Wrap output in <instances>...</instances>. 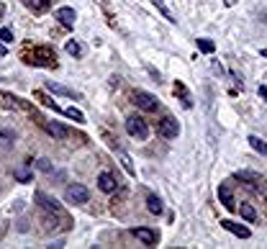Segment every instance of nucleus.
<instances>
[{"mask_svg": "<svg viewBox=\"0 0 267 249\" xmlns=\"http://www.w3.org/2000/svg\"><path fill=\"white\" fill-rule=\"evenodd\" d=\"M218 200L226 211H234L237 203H234V190H232V183H221L218 185Z\"/></svg>", "mask_w": 267, "mask_h": 249, "instance_id": "obj_6", "label": "nucleus"}, {"mask_svg": "<svg viewBox=\"0 0 267 249\" xmlns=\"http://www.w3.org/2000/svg\"><path fill=\"white\" fill-rule=\"evenodd\" d=\"M36 167H39L42 172H47V175L54 172V167H52V162H49V159H39V162H36Z\"/></svg>", "mask_w": 267, "mask_h": 249, "instance_id": "obj_23", "label": "nucleus"}, {"mask_svg": "<svg viewBox=\"0 0 267 249\" xmlns=\"http://www.w3.org/2000/svg\"><path fill=\"white\" fill-rule=\"evenodd\" d=\"M119 159H121V164H124V170L134 177V175H136V170H134V164H131V157H129L126 152H119Z\"/></svg>", "mask_w": 267, "mask_h": 249, "instance_id": "obj_18", "label": "nucleus"}, {"mask_svg": "<svg viewBox=\"0 0 267 249\" xmlns=\"http://www.w3.org/2000/svg\"><path fill=\"white\" fill-rule=\"evenodd\" d=\"M259 57H264V59H267V49H262V52H259Z\"/></svg>", "mask_w": 267, "mask_h": 249, "instance_id": "obj_28", "label": "nucleus"}, {"mask_svg": "<svg viewBox=\"0 0 267 249\" xmlns=\"http://www.w3.org/2000/svg\"><path fill=\"white\" fill-rule=\"evenodd\" d=\"M0 41H13V31L11 28H0Z\"/></svg>", "mask_w": 267, "mask_h": 249, "instance_id": "obj_26", "label": "nucleus"}, {"mask_svg": "<svg viewBox=\"0 0 267 249\" xmlns=\"http://www.w3.org/2000/svg\"><path fill=\"white\" fill-rule=\"evenodd\" d=\"M146 208H149V214H162V198L160 195H155V193H151L149 198H146Z\"/></svg>", "mask_w": 267, "mask_h": 249, "instance_id": "obj_14", "label": "nucleus"}, {"mask_svg": "<svg viewBox=\"0 0 267 249\" xmlns=\"http://www.w3.org/2000/svg\"><path fill=\"white\" fill-rule=\"evenodd\" d=\"M39 123H42V129H44L49 136H54V139H67V136H69V129L64 126V123H59V121H47V118H39Z\"/></svg>", "mask_w": 267, "mask_h": 249, "instance_id": "obj_4", "label": "nucleus"}, {"mask_svg": "<svg viewBox=\"0 0 267 249\" xmlns=\"http://www.w3.org/2000/svg\"><path fill=\"white\" fill-rule=\"evenodd\" d=\"M175 93H180V98H182V103H185V105H190V95H187V90H185L182 85H175Z\"/></svg>", "mask_w": 267, "mask_h": 249, "instance_id": "obj_25", "label": "nucleus"}, {"mask_svg": "<svg viewBox=\"0 0 267 249\" xmlns=\"http://www.w3.org/2000/svg\"><path fill=\"white\" fill-rule=\"evenodd\" d=\"M198 49H201V52H206V54H211V52L216 49V44H213L211 39H198Z\"/></svg>", "mask_w": 267, "mask_h": 249, "instance_id": "obj_20", "label": "nucleus"}, {"mask_svg": "<svg viewBox=\"0 0 267 249\" xmlns=\"http://www.w3.org/2000/svg\"><path fill=\"white\" fill-rule=\"evenodd\" d=\"M160 134H162L165 139H177L180 126H177V121H175L172 116H165V118L160 121Z\"/></svg>", "mask_w": 267, "mask_h": 249, "instance_id": "obj_7", "label": "nucleus"}, {"mask_svg": "<svg viewBox=\"0 0 267 249\" xmlns=\"http://www.w3.org/2000/svg\"><path fill=\"white\" fill-rule=\"evenodd\" d=\"M54 18H57L64 28H72V26H74V18H78V13H74V8L64 6V8H59V11L54 13Z\"/></svg>", "mask_w": 267, "mask_h": 249, "instance_id": "obj_9", "label": "nucleus"}, {"mask_svg": "<svg viewBox=\"0 0 267 249\" xmlns=\"http://www.w3.org/2000/svg\"><path fill=\"white\" fill-rule=\"evenodd\" d=\"M221 226H223L226 231L237 234L239 239H249V236H252V231H249L247 226H242V224H234V221H228V219H226V221H221Z\"/></svg>", "mask_w": 267, "mask_h": 249, "instance_id": "obj_11", "label": "nucleus"}, {"mask_svg": "<svg viewBox=\"0 0 267 249\" xmlns=\"http://www.w3.org/2000/svg\"><path fill=\"white\" fill-rule=\"evenodd\" d=\"M126 131H129V136H134L139 141L149 139V126H146V121L141 116H129L126 118Z\"/></svg>", "mask_w": 267, "mask_h": 249, "instance_id": "obj_1", "label": "nucleus"}, {"mask_svg": "<svg viewBox=\"0 0 267 249\" xmlns=\"http://www.w3.org/2000/svg\"><path fill=\"white\" fill-rule=\"evenodd\" d=\"M13 177H16L18 183H31V172H28V170H16Z\"/></svg>", "mask_w": 267, "mask_h": 249, "instance_id": "obj_24", "label": "nucleus"}, {"mask_svg": "<svg viewBox=\"0 0 267 249\" xmlns=\"http://www.w3.org/2000/svg\"><path fill=\"white\" fill-rule=\"evenodd\" d=\"M67 54H72V57H83L85 54V49H83V44H80V41H67Z\"/></svg>", "mask_w": 267, "mask_h": 249, "instance_id": "obj_16", "label": "nucleus"}, {"mask_svg": "<svg viewBox=\"0 0 267 249\" xmlns=\"http://www.w3.org/2000/svg\"><path fill=\"white\" fill-rule=\"evenodd\" d=\"M64 116H67V118H74L78 123H85V116H83V111H78V108H67Z\"/></svg>", "mask_w": 267, "mask_h": 249, "instance_id": "obj_21", "label": "nucleus"}, {"mask_svg": "<svg viewBox=\"0 0 267 249\" xmlns=\"http://www.w3.org/2000/svg\"><path fill=\"white\" fill-rule=\"evenodd\" d=\"M131 234H134L144 246H155V244H157V231H151V229H146V226H136V229H131Z\"/></svg>", "mask_w": 267, "mask_h": 249, "instance_id": "obj_8", "label": "nucleus"}, {"mask_svg": "<svg viewBox=\"0 0 267 249\" xmlns=\"http://www.w3.org/2000/svg\"><path fill=\"white\" fill-rule=\"evenodd\" d=\"M98 188H100L103 193H116V188H119V180L113 177L110 172H100V175H98Z\"/></svg>", "mask_w": 267, "mask_h": 249, "instance_id": "obj_10", "label": "nucleus"}, {"mask_svg": "<svg viewBox=\"0 0 267 249\" xmlns=\"http://www.w3.org/2000/svg\"><path fill=\"white\" fill-rule=\"evenodd\" d=\"M237 177H239V180H247V183H249L252 188H257V190L264 188V177H262V175H254V172H239Z\"/></svg>", "mask_w": 267, "mask_h": 249, "instance_id": "obj_13", "label": "nucleus"}, {"mask_svg": "<svg viewBox=\"0 0 267 249\" xmlns=\"http://www.w3.org/2000/svg\"><path fill=\"white\" fill-rule=\"evenodd\" d=\"M257 93H259V98H262V100H264V103H267V88H259V90H257Z\"/></svg>", "mask_w": 267, "mask_h": 249, "instance_id": "obj_27", "label": "nucleus"}, {"mask_svg": "<svg viewBox=\"0 0 267 249\" xmlns=\"http://www.w3.org/2000/svg\"><path fill=\"white\" fill-rule=\"evenodd\" d=\"M239 214H242L244 221H254V219H257V211H254L252 203H242V205H239Z\"/></svg>", "mask_w": 267, "mask_h": 249, "instance_id": "obj_15", "label": "nucleus"}, {"mask_svg": "<svg viewBox=\"0 0 267 249\" xmlns=\"http://www.w3.org/2000/svg\"><path fill=\"white\" fill-rule=\"evenodd\" d=\"M155 3H157V8H160V11L165 13V18H167V21H172V23L177 21V18H175V13H172V11H170V8H167L165 3H162V0H155Z\"/></svg>", "mask_w": 267, "mask_h": 249, "instance_id": "obj_22", "label": "nucleus"}, {"mask_svg": "<svg viewBox=\"0 0 267 249\" xmlns=\"http://www.w3.org/2000/svg\"><path fill=\"white\" fill-rule=\"evenodd\" d=\"M131 100H134V105L141 108L144 113H155V111L160 108V100L151 95V93H146V90H136V93L131 95Z\"/></svg>", "mask_w": 267, "mask_h": 249, "instance_id": "obj_3", "label": "nucleus"}, {"mask_svg": "<svg viewBox=\"0 0 267 249\" xmlns=\"http://www.w3.org/2000/svg\"><path fill=\"white\" fill-rule=\"evenodd\" d=\"M64 200H67V203H72V205H83V203H88V200H90V193H88V188H85V185L72 183V185H67V190H64Z\"/></svg>", "mask_w": 267, "mask_h": 249, "instance_id": "obj_2", "label": "nucleus"}, {"mask_svg": "<svg viewBox=\"0 0 267 249\" xmlns=\"http://www.w3.org/2000/svg\"><path fill=\"white\" fill-rule=\"evenodd\" d=\"M47 90L49 93H54V95H62V98H74V100H78L80 95L78 93H74V90H69V88H64V85H59V82H47Z\"/></svg>", "mask_w": 267, "mask_h": 249, "instance_id": "obj_12", "label": "nucleus"}, {"mask_svg": "<svg viewBox=\"0 0 267 249\" xmlns=\"http://www.w3.org/2000/svg\"><path fill=\"white\" fill-rule=\"evenodd\" d=\"M249 144H252V149H254V152H259L262 157H267V144H264L259 136H254V134H252V136H249Z\"/></svg>", "mask_w": 267, "mask_h": 249, "instance_id": "obj_17", "label": "nucleus"}, {"mask_svg": "<svg viewBox=\"0 0 267 249\" xmlns=\"http://www.w3.org/2000/svg\"><path fill=\"white\" fill-rule=\"evenodd\" d=\"M33 200L39 203L44 211H49V214H59V211H62L59 200H57V198H52V195H47V193H42V190H39V193H33Z\"/></svg>", "mask_w": 267, "mask_h": 249, "instance_id": "obj_5", "label": "nucleus"}, {"mask_svg": "<svg viewBox=\"0 0 267 249\" xmlns=\"http://www.w3.org/2000/svg\"><path fill=\"white\" fill-rule=\"evenodd\" d=\"M28 6H31L33 11H39V13H42V11H47V8L52 6V0H28Z\"/></svg>", "mask_w": 267, "mask_h": 249, "instance_id": "obj_19", "label": "nucleus"}, {"mask_svg": "<svg viewBox=\"0 0 267 249\" xmlns=\"http://www.w3.org/2000/svg\"><path fill=\"white\" fill-rule=\"evenodd\" d=\"M0 54H6V47L3 44H0Z\"/></svg>", "mask_w": 267, "mask_h": 249, "instance_id": "obj_29", "label": "nucleus"}]
</instances>
